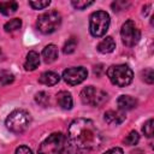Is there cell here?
<instances>
[{"label":"cell","mask_w":154,"mask_h":154,"mask_svg":"<svg viewBox=\"0 0 154 154\" xmlns=\"http://www.w3.org/2000/svg\"><path fill=\"white\" fill-rule=\"evenodd\" d=\"M142 131L147 137H152L153 136V119H148L144 123V125L142 128Z\"/></svg>","instance_id":"cell-25"},{"label":"cell","mask_w":154,"mask_h":154,"mask_svg":"<svg viewBox=\"0 0 154 154\" xmlns=\"http://www.w3.org/2000/svg\"><path fill=\"white\" fill-rule=\"evenodd\" d=\"M13 81H14V76H13L10 71H6V70L0 71V83H1L2 85L11 84Z\"/></svg>","instance_id":"cell-20"},{"label":"cell","mask_w":154,"mask_h":154,"mask_svg":"<svg viewBox=\"0 0 154 154\" xmlns=\"http://www.w3.org/2000/svg\"><path fill=\"white\" fill-rule=\"evenodd\" d=\"M66 137L61 132L49 135L38 147V154H63Z\"/></svg>","instance_id":"cell-4"},{"label":"cell","mask_w":154,"mask_h":154,"mask_svg":"<svg viewBox=\"0 0 154 154\" xmlns=\"http://www.w3.org/2000/svg\"><path fill=\"white\" fill-rule=\"evenodd\" d=\"M87 76H88V71L82 66L70 67L63 72L64 81L70 85H76V84L82 83L87 78Z\"/></svg>","instance_id":"cell-9"},{"label":"cell","mask_w":154,"mask_h":154,"mask_svg":"<svg viewBox=\"0 0 154 154\" xmlns=\"http://www.w3.org/2000/svg\"><path fill=\"white\" fill-rule=\"evenodd\" d=\"M40 65V55L35 51H30L26 54V59L24 63V67L26 71H34Z\"/></svg>","instance_id":"cell-12"},{"label":"cell","mask_w":154,"mask_h":154,"mask_svg":"<svg viewBox=\"0 0 154 154\" xmlns=\"http://www.w3.org/2000/svg\"><path fill=\"white\" fill-rule=\"evenodd\" d=\"M117 105H118L119 109H122V111H130L137 106V101H136V99H134L130 95H122L118 97Z\"/></svg>","instance_id":"cell-11"},{"label":"cell","mask_w":154,"mask_h":154,"mask_svg":"<svg viewBox=\"0 0 154 154\" xmlns=\"http://www.w3.org/2000/svg\"><path fill=\"white\" fill-rule=\"evenodd\" d=\"M20 26H22V20H20L19 18H13V19L8 20V22L4 25V29H5V31H7V32H12V31L18 30Z\"/></svg>","instance_id":"cell-18"},{"label":"cell","mask_w":154,"mask_h":154,"mask_svg":"<svg viewBox=\"0 0 154 154\" xmlns=\"http://www.w3.org/2000/svg\"><path fill=\"white\" fill-rule=\"evenodd\" d=\"M142 79L148 84H153V82H154V71H153V69L149 67V69L143 70L142 71Z\"/></svg>","instance_id":"cell-23"},{"label":"cell","mask_w":154,"mask_h":154,"mask_svg":"<svg viewBox=\"0 0 154 154\" xmlns=\"http://www.w3.org/2000/svg\"><path fill=\"white\" fill-rule=\"evenodd\" d=\"M18 8V4L16 1H1L0 2V12L5 16H10L14 13Z\"/></svg>","instance_id":"cell-17"},{"label":"cell","mask_w":154,"mask_h":154,"mask_svg":"<svg viewBox=\"0 0 154 154\" xmlns=\"http://www.w3.org/2000/svg\"><path fill=\"white\" fill-rule=\"evenodd\" d=\"M138 140H140V135H138L136 131H131V132L124 138V142H125V144H128V146H135V144L138 142Z\"/></svg>","instance_id":"cell-22"},{"label":"cell","mask_w":154,"mask_h":154,"mask_svg":"<svg viewBox=\"0 0 154 154\" xmlns=\"http://www.w3.org/2000/svg\"><path fill=\"white\" fill-rule=\"evenodd\" d=\"M49 4H51L49 0H45V1H30L29 2V5L32 8H35V10H42V8L47 7Z\"/></svg>","instance_id":"cell-27"},{"label":"cell","mask_w":154,"mask_h":154,"mask_svg":"<svg viewBox=\"0 0 154 154\" xmlns=\"http://www.w3.org/2000/svg\"><path fill=\"white\" fill-rule=\"evenodd\" d=\"M0 54H1V49H0Z\"/></svg>","instance_id":"cell-31"},{"label":"cell","mask_w":154,"mask_h":154,"mask_svg":"<svg viewBox=\"0 0 154 154\" xmlns=\"http://www.w3.org/2000/svg\"><path fill=\"white\" fill-rule=\"evenodd\" d=\"M103 119L109 125H119L125 120V116L119 111H107L103 116Z\"/></svg>","instance_id":"cell-10"},{"label":"cell","mask_w":154,"mask_h":154,"mask_svg":"<svg viewBox=\"0 0 154 154\" xmlns=\"http://www.w3.org/2000/svg\"><path fill=\"white\" fill-rule=\"evenodd\" d=\"M109 16L105 11L93 12L89 22V31L94 37H100L106 34L109 28Z\"/></svg>","instance_id":"cell-6"},{"label":"cell","mask_w":154,"mask_h":154,"mask_svg":"<svg viewBox=\"0 0 154 154\" xmlns=\"http://www.w3.org/2000/svg\"><path fill=\"white\" fill-rule=\"evenodd\" d=\"M42 58H43V61L47 63V64H51L53 61L57 60L58 58V48L57 46L54 45H48L43 48L42 51Z\"/></svg>","instance_id":"cell-13"},{"label":"cell","mask_w":154,"mask_h":154,"mask_svg":"<svg viewBox=\"0 0 154 154\" xmlns=\"http://www.w3.org/2000/svg\"><path fill=\"white\" fill-rule=\"evenodd\" d=\"M126 6H129V2L124 1V0H118V1H114L112 4V8H113L114 12H119L122 10H125Z\"/></svg>","instance_id":"cell-26"},{"label":"cell","mask_w":154,"mask_h":154,"mask_svg":"<svg viewBox=\"0 0 154 154\" xmlns=\"http://www.w3.org/2000/svg\"><path fill=\"white\" fill-rule=\"evenodd\" d=\"M102 143V136L93 120L85 118L75 119L67 131L65 149L67 154H84L97 149Z\"/></svg>","instance_id":"cell-1"},{"label":"cell","mask_w":154,"mask_h":154,"mask_svg":"<svg viewBox=\"0 0 154 154\" xmlns=\"http://www.w3.org/2000/svg\"><path fill=\"white\" fill-rule=\"evenodd\" d=\"M122 41L126 47H134L141 38V32L134 20H126L120 29Z\"/></svg>","instance_id":"cell-8"},{"label":"cell","mask_w":154,"mask_h":154,"mask_svg":"<svg viewBox=\"0 0 154 154\" xmlns=\"http://www.w3.org/2000/svg\"><path fill=\"white\" fill-rule=\"evenodd\" d=\"M114 48H116V42H114L113 37H111V36L105 37V38L97 45V51H99L100 53H103V54L113 52Z\"/></svg>","instance_id":"cell-16"},{"label":"cell","mask_w":154,"mask_h":154,"mask_svg":"<svg viewBox=\"0 0 154 154\" xmlns=\"http://www.w3.org/2000/svg\"><path fill=\"white\" fill-rule=\"evenodd\" d=\"M107 76L112 82V84L117 87H126L132 82L134 78L132 70L124 64L109 66L107 70Z\"/></svg>","instance_id":"cell-3"},{"label":"cell","mask_w":154,"mask_h":154,"mask_svg":"<svg viewBox=\"0 0 154 154\" xmlns=\"http://www.w3.org/2000/svg\"><path fill=\"white\" fill-rule=\"evenodd\" d=\"M102 71H103V66H102V65H97V66L94 67V73H95L96 76H100Z\"/></svg>","instance_id":"cell-30"},{"label":"cell","mask_w":154,"mask_h":154,"mask_svg":"<svg viewBox=\"0 0 154 154\" xmlns=\"http://www.w3.org/2000/svg\"><path fill=\"white\" fill-rule=\"evenodd\" d=\"M59 79H60L59 75L53 71H46V72L41 73L40 78H38L40 83H42L45 85H54L59 82Z\"/></svg>","instance_id":"cell-15"},{"label":"cell","mask_w":154,"mask_h":154,"mask_svg":"<svg viewBox=\"0 0 154 154\" xmlns=\"http://www.w3.org/2000/svg\"><path fill=\"white\" fill-rule=\"evenodd\" d=\"M35 101H36L38 105L46 107V106L49 103V96H48L47 93H45V91H40V93H37V94L35 95Z\"/></svg>","instance_id":"cell-21"},{"label":"cell","mask_w":154,"mask_h":154,"mask_svg":"<svg viewBox=\"0 0 154 154\" xmlns=\"http://www.w3.org/2000/svg\"><path fill=\"white\" fill-rule=\"evenodd\" d=\"M57 101H58V105L64 108V109H70L72 107V96L69 91H59L58 95H57Z\"/></svg>","instance_id":"cell-14"},{"label":"cell","mask_w":154,"mask_h":154,"mask_svg":"<svg viewBox=\"0 0 154 154\" xmlns=\"http://www.w3.org/2000/svg\"><path fill=\"white\" fill-rule=\"evenodd\" d=\"M16 154H32L31 149L26 146H20L16 149Z\"/></svg>","instance_id":"cell-28"},{"label":"cell","mask_w":154,"mask_h":154,"mask_svg":"<svg viewBox=\"0 0 154 154\" xmlns=\"http://www.w3.org/2000/svg\"><path fill=\"white\" fill-rule=\"evenodd\" d=\"M81 100L84 105L97 107V106H101L107 100V94H106V91H103L99 88L89 85V87H85L84 89H82Z\"/></svg>","instance_id":"cell-7"},{"label":"cell","mask_w":154,"mask_h":154,"mask_svg":"<svg viewBox=\"0 0 154 154\" xmlns=\"http://www.w3.org/2000/svg\"><path fill=\"white\" fill-rule=\"evenodd\" d=\"M61 24V16L57 11H48L38 16L36 26L42 34H52L54 32Z\"/></svg>","instance_id":"cell-5"},{"label":"cell","mask_w":154,"mask_h":154,"mask_svg":"<svg viewBox=\"0 0 154 154\" xmlns=\"http://www.w3.org/2000/svg\"><path fill=\"white\" fill-rule=\"evenodd\" d=\"M105 154H124V153H123V149H122V148L116 147V148H112V149L107 150Z\"/></svg>","instance_id":"cell-29"},{"label":"cell","mask_w":154,"mask_h":154,"mask_svg":"<svg viewBox=\"0 0 154 154\" xmlns=\"http://www.w3.org/2000/svg\"><path fill=\"white\" fill-rule=\"evenodd\" d=\"M30 122H31V118L26 111L16 109L7 116L5 124L10 131H12L14 134H22L29 128Z\"/></svg>","instance_id":"cell-2"},{"label":"cell","mask_w":154,"mask_h":154,"mask_svg":"<svg viewBox=\"0 0 154 154\" xmlns=\"http://www.w3.org/2000/svg\"><path fill=\"white\" fill-rule=\"evenodd\" d=\"M71 4H72V6L75 7V8H77V10H84V8H87L88 6H90V5H93L94 4V1H85V0H73V1H71Z\"/></svg>","instance_id":"cell-24"},{"label":"cell","mask_w":154,"mask_h":154,"mask_svg":"<svg viewBox=\"0 0 154 154\" xmlns=\"http://www.w3.org/2000/svg\"><path fill=\"white\" fill-rule=\"evenodd\" d=\"M76 47H77V38H76V37H70V38L65 42V45H64V47H63V52H64L65 54H71V53L75 52Z\"/></svg>","instance_id":"cell-19"}]
</instances>
